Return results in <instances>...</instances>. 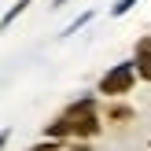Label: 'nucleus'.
Segmentation results:
<instances>
[{
  "mask_svg": "<svg viewBox=\"0 0 151 151\" xmlns=\"http://www.w3.org/2000/svg\"><path fill=\"white\" fill-rule=\"evenodd\" d=\"M129 85H133V66L129 63H122V66H114V70L103 78V92L107 96H118V92H129Z\"/></svg>",
  "mask_w": 151,
  "mask_h": 151,
  "instance_id": "f257e3e1",
  "label": "nucleus"
},
{
  "mask_svg": "<svg viewBox=\"0 0 151 151\" xmlns=\"http://www.w3.org/2000/svg\"><path fill=\"white\" fill-rule=\"evenodd\" d=\"M66 129H78V125H74L70 118H63L59 125H52V133H66ZM81 129H85V133L96 129V122H92V107H88V103H81Z\"/></svg>",
  "mask_w": 151,
  "mask_h": 151,
  "instance_id": "f03ea898",
  "label": "nucleus"
},
{
  "mask_svg": "<svg viewBox=\"0 0 151 151\" xmlns=\"http://www.w3.org/2000/svg\"><path fill=\"white\" fill-rule=\"evenodd\" d=\"M26 4H29V0H19V4H15V7H11V11H7V15H4V19H0V29H7V22H11V19H19V15H22V11H26Z\"/></svg>",
  "mask_w": 151,
  "mask_h": 151,
  "instance_id": "7ed1b4c3",
  "label": "nucleus"
},
{
  "mask_svg": "<svg viewBox=\"0 0 151 151\" xmlns=\"http://www.w3.org/2000/svg\"><path fill=\"white\" fill-rule=\"evenodd\" d=\"M140 74H144V78H151V52H144V55H140V66H137Z\"/></svg>",
  "mask_w": 151,
  "mask_h": 151,
  "instance_id": "20e7f679",
  "label": "nucleus"
},
{
  "mask_svg": "<svg viewBox=\"0 0 151 151\" xmlns=\"http://www.w3.org/2000/svg\"><path fill=\"white\" fill-rule=\"evenodd\" d=\"M133 4H137V0H118V4L114 7H111V15H125V11H129V7Z\"/></svg>",
  "mask_w": 151,
  "mask_h": 151,
  "instance_id": "39448f33",
  "label": "nucleus"
},
{
  "mask_svg": "<svg viewBox=\"0 0 151 151\" xmlns=\"http://www.w3.org/2000/svg\"><path fill=\"white\" fill-rule=\"evenodd\" d=\"M33 151H55V147H33Z\"/></svg>",
  "mask_w": 151,
  "mask_h": 151,
  "instance_id": "423d86ee",
  "label": "nucleus"
}]
</instances>
